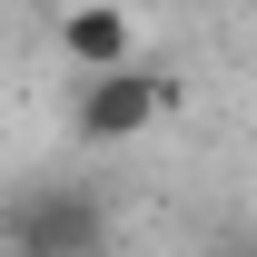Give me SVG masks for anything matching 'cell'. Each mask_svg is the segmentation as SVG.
<instances>
[{
  "label": "cell",
  "instance_id": "2",
  "mask_svg": "<svg viewBox=\"0 0 257 257\" xmlns=\"http://www.w3.org/2000/svg\"><path fill=\"white\" fill-rule=\"evenodd\" d=\"M0 237L30 257H69V247H99L109 237V208H99V188H30L0 208Z\"/></svg>",
  "mask_w": 257,
  "mask_h": 257
},
{
  "label": "cell",
  "instance_id": "3",
  "mask_svg": "<svg viewBox=\"0 0 257 257\" xmlns=\"http://www.w3.org/2000/svg\"><path fill=\"white\" fill-rule=\"evenodd\" d=\"M128 40H139V10H119V0H69V10H60V50L79 69L128 60Z\"/></svg>",
  "mask_w": 257,
  "mask_h": 257
},
{
  "label": "cell",
  "instance_id": "4",
  "mask_svg": "<svg viewBox=\"0 0 257 257\" xmlns=\"http://www.w3.org/2000/svg\"><path fill=\"white\" fill-rule=\"evenodd\" d=\"M119 10H159V0H119Z\"/></svg>",
  "mask_w": 257,
  "mask_h": 257
},
{
  "label": "cell",
  "instance_id": "1",
  "mask_svg": "<svg viewBox=\"0 0 257 257\" xmlns=\"http://www.w3.org/2000/svg\"><path fill=\"white\" fill-rule=\"evenodd\" d=\"M168 99H178V79H159V69H139V60H109V69H79L69 128H79L89 149H119V139H139V128L159 119Z\"/></svg>",
  "mask_w": 257,
  "mask_h": 257
}]
</instances>
